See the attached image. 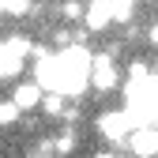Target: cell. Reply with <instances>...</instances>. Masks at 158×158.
<instances>
[{
	"label": "cell",
	"mask_w": 158,
	"mask_h": 158,
	"mask_svg": "<svg viewBox=\"0 0 158 158\" xmlns=\"http://www.w3.org/2000/svg\"><path fill=\"white\" fill-rule=\"evenodd\" d=\"M98 132H102L109 143L124 147V143H128V132H132V113H128V109H113V113H102V117H98Z\"/></svg>",
	"instance_id": "6da1fadb"
},
{
	"label": "cell",
	"mask_w": 158,
	"mask_h": 158,
	"mask_svg": "<svg viewBox=\"0 0 158 158\" xmlns=\"http://www.w3.org/2000/svg\"><path fill=\"white\" fill-rule=\"evenodd\" d=\"M30 49L34 45L27 42V38H8V42H0V72H4V79L23 72V60H27Z\"/></svg>",
	"instance_id": "7a4b0ae2"
},
{
	"label": "cell",
	"mask_w": 158,
	"mask_h": 158,
	"mask_svg": "<svg viewBox=\"0 0 158 158\" xmlns=\"http://www.w3.org/2000/svg\"><path fill=\"white\" fill-rule=\"evenodd\" d=\"M117 64H113V53L106 49V53H98L94 56V64H90V87L94 90H113L117 87Z\"/></svg>",
	"instance_id": "3957f363"
},
{
	"label": "cell",
	"mask_w": 158,
	"mask_h": 158,
	"mask_svg": "<svg viewBox=\"0 0 158 158\" xmlns=\"http://www.w3.org/2000/svg\"><path fill=\"white\" fill-rule=\"evenodd\" d=\"M128 151L139 154V158L158 154V128H154V124H135V128L128 132Z\"/></svg>",
	"instance_id": "277c9868"
},
{
	"label": "cell",
	"mask_w": 158,
	"mask_h": 158,
	"mask_svg": "<svg viewBox=\"0 0 158 158\" xmlns=\"http://www.w3.org/2000/svg\"><path fill=\"white\" fill-rule=\"evenodd\" d=\"M11 98H15V106L23 109V113H30V109H38V106H42V98H45V87L38 83V79H30V83H19Z\"/></svg>",
	"instance_id": "5b68a950"
},
{
	"label": "cell",
	"mask_w": 158,
	"mask_h": 158,
	"mask_svg": "<svg viewBox=\"0 0 158 158\" xmlns=\"http://www.w3.org/2000/svg\"><path fill=\"white\" fill-rule=\"evenodd\" d=\"M83 23H87L90 30H106V27L113 23V0H90Z\"/></svg>",
	"instance_id": "8992f818"
},
{
	"label": "cell",
	"mask_w": 158,
	"mask_h": 158,
	"mask_svg": "<svg viewBox=\"0 0 158 158\" xmlns=\"http://www.w3.org/2000/svg\"><path fill=\"white\" fill-rule=\"evenodd\" d=\"M42 109H45L49 117H64V113H68V106H64V90H49V94L42 98Z\"/></svg>",
	"instance_id": "52a82bcc"
},
{
	"label": "cell",
	"mask_w": 158,
	"mask_h": 158,
	"mask_svg": "<svg viewBox=\"0 0 158 158\" xmlns=\"http://www.w3.org/2000/svg\"><path fill=\"white\" fill-rule=\"evenodd\" d=\"M19 117H23V109L15 106V98L11 102H0V124H15Z\"/></svg>",
	"instance_id": "ba28073f"
},
{
	"label": "cell",
	"mask_w": 158,
	"mask_h": 158,
	"mask_svg": "<svg viewBox=\"0 0 158 158\" xmlns=\"http://www.w3.org/2000/svg\"><path fill=\"white\" fill-rule=\"evenodd\" d=\"M53 147H56V154L72 151V147H75V132H72V128H64L60 135H53Z\"/></svg>",
	"instance_id": "9c48e42d"
},
{
	"label": "cell",
	"mask_w": 158,
	"mask_h": 158,
	"mask_svg": "<svg viewBox=\"0 0 158 158\" xmlns=\"http://www.w3.org/2000/svg\"><path fill=\"white\" fill-rule=\"evenodd\" d=\"M60 15H64V23H68V19H79V15H87V11H83V4H75V0H68V4L60 8Z\"/></svg>",
	"instance_id": "30bf717a"
},
{
	"label": "cell",
	"mask_w": 158,
	"mask_h": 158,
	"mask_svg": "<svg viewBox=\"0 0 158 158\" xmlns=\"http://www.w3.org/2000/svg\"><path fill=\"white\" fill-rule=\"evenodd\" d=\"M147 42H151V45H158V27H151V30H147Z\"/></svg>",
	"instance_id": "8fae6325"
},
{
	"label": "cell",
	"mask_w": 158,
	"mask_h": 158,
	"mask_svg": "<svg viewBox=\"0 0 158 158\" xmlns=\"http://www.w3.org/2000/svg\"><path fill=\"white\" fill-rule=\"evenodd\" d=\"M154 4H158V0H154Z\"/></svg>",
	"instance_id": "7c38bea8"
}]
</instances>
